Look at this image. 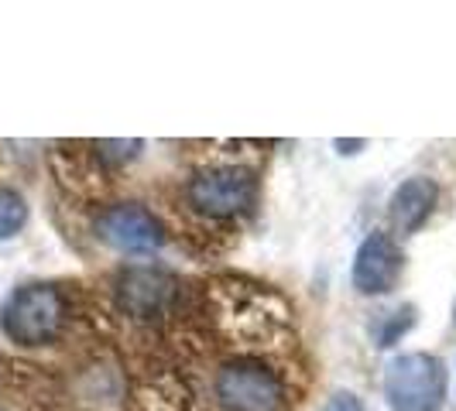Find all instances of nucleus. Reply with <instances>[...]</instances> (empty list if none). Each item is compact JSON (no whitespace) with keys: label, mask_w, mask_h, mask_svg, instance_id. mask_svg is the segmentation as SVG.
<instances>
[{"label":"nucleus","mask_w":456,"mask_h":411,"mask_svg":"<svg viewBox=\"0 0 456 411\" xmlns=\"http://www.w3.org/2000/svg\"><path fill=\"white\" fill-rule=\"evenodd\" d=\"M110 292H114L117 316L137 329H155V326L175 319L185 295L183 281L165 268H155V264L120 268Z\"/></svg>","instance_id":"f257e3e1"},{"label":"nucleus","mask_w":456,"mask_h":411,"mask_svg":"<svg viewBox=\"0 0 456 411\" xmlns=\"http://www.w3.org/2000/svg\"><path fill=\"white\" fill-rule=\"evenodd\" d=\"M185 203L203 220H216V223L237 220L251 213L257 203V172L251 165H237V161L203 165L185 182Z\"/></svg>","instance_id":"f03ea898"},{"label":"nucleus","mask_w":456,"mask_h":411,"mask_svg":"<svg viewBox=\"0 0 456 411\" xmlns=\"http://www.w3.org/2000/svg\"><path fill=\"white\" fill-rule=\"evenodd\" d=\"M69 322V302L59 285L35 281L14 288L0 309V329L18 346H45L62 336Z\"/></svg>","instance_id":"7ed1b4c3"},{"label":"nucleus","mask_w":456,"mask_h":411,"mask_svg":"<svg viewBox=\"0 0 456 411\" xmlns=\"http://www.w3.org/2000/svg\"><path fill=\"white\" fill-rule=\"evenodd\" d=\"M450 374L436 353H398L385 367V401L391 411H443Z\"/></svg>","instance_id":"20e7f679"},{"label":"nucleus","mask_w":456,"mask_h":411,"mask_svg":"<svg viewBox=\"0 0 456 411\" xmlns=\"http://www.w3.org/2000/svg\"><path fill=\"white\" fill-rule=\"evenodd\" d=\"M93 233L100 244H107L117 254H155L165 247V227L161 220L141 203H114L107 206Z\"/></svg>","instance_id":"39448f33"},{"label":"nucleus","mask_w":456,"mask_h":411,"mask_svg":"<svg viewBox=\"0 0 456 411\" xmlns=\"http://www.w3.org/2000/svg\"><path fill=\"white\" fill-rule=\"evenodd\" d=\"M402 268H405V257H402V247L395 244V237L385 230H374L361 240V247L354 254L350 281H354L357 295L381 298L395 292Z\"/></svg>","instance_id":"423d86ee"},{"label":"nucleus","mask_w":456,"mask_h":411,"mask_svg":"<svg viewBox=\"0 0 456 411\" xmlns=\"http://www.w3.org/2000/svg\"><path fill=\"white\" fill-rule=\"evenodd\" d=\"M436 203H439V185L429 175H411L391 192L388 199V216L391 227L398 230L402 237H411L429 223Z\"/></svg>","instance_id":"0eeeda50"},{"label":"nucleus","mask_w":456,"mask_h":411,"mask_svg":"<svg viewBox=\"0 0 456 411\" xmlns=\"http://www.w3.org/2000/svg\"><path fill=\"white\" fill-rule=\"evenodd\" d=\"M28 223V203L18 189L11 185H0V240H11L18 237Z\"/></svg>","instance_id":"6e6552de"},{"label":"nucleus","mask_w":456,"mask_h":411,"mask_svg":"<svg viewBox=\"0 0 456 411\" xmlns=\"http://www.w3.org/2000/svg\"><path fill=\"white\" fill-rule=\"evenodd\" d=\"M322 411H364V401L354 391H337V394L326 398Z\"/></svg>","instance_id":"1a4fd4ad"},{"label":"nucleus","mask_w":456,"mask_h":411,"mask_svg":"<svg viewBox=\"0 0 456 411\" xmlns=\"http://www.w3.org/2000/svg\"><path fill=\"white\" fill-rule=\"evenodd\" d=\"M340 155H357V148H367V141H337Z\"/></svg>","instance_id":"9d476101"}]
</instances>
